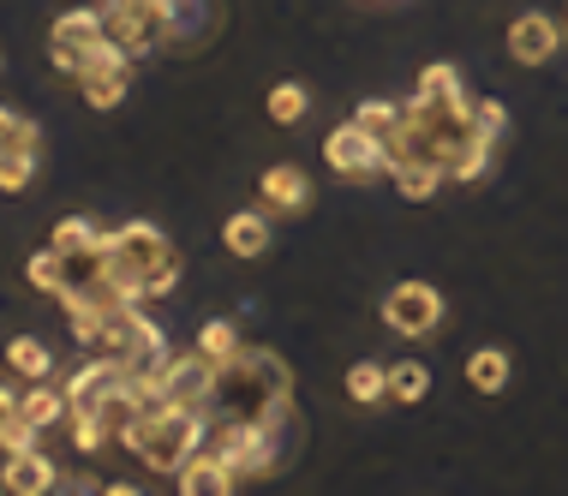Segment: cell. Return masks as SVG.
<instances>
[{
  "instance_id": "cell-35",
  "label": "cell",
  "mask_w": 568,
  "mask_h": 496,
  "mask_svg": "<svg viewBox=\"0 0 568 496\" xmlns=\"http://www.w3.org/2000/svg\"><path fill=\"white\" fill-rule=\"evenodd\" d=\"M12 413H19V395H12V389H7V383H0V425H7V418H12Z\"/></svg>"
},
{
  "instance_id": "cell-27",
  "label": "cell",
  "mask_w": 568,
  "mask_h": 496,
  "mask_svg": "<svg viewBox=\"0 0 568 496\" xmlns=\"http://www.w3.org/2000/svg\"><path fill=\"white\" fill-rule=\"evenodd\" d=\"M97 240H102V227L90 222V215H67V222H60L54 234H49V245H54V252H67V257L90 252V245H97Z\"/></svg>"
},
{
  "instance_id": "cell-8",
  "label": "cell",
  "mask_w": 568,
  "mask_h": 496,
  "mask_svg": "<svg viewBox=\"0 0 568 496\" xmlns=\"http://www.w3.org/2000/svg\"><path fill=\"white\" fill-rule=\"evenodd\" d=\"M102 30H109V42H120V49H126L132 60L150 54L156 42H168V30L150 19L138 0H102Z\"/></svg>"
},
{
  "instance_id": "cell-25",
  "label": "cell",
  "mask_w": 568,
  "mask_h": 496,
  "mask_svg": "<svg viewBox=\"0 0 568 496\" xmlns=\"http://www.w3.org/2000/svg\"><path fill=\"white\" fill-rule=\"evenodd\" d=\"M264 108H270L275 126H300V120L312 114V90H305V84H275Z\"/></svg>"
},
{
  "instance_id": "cell-22",
  "label": "cell",
  "mask_w": 568,
  "mask_h": 496,
  "mask_svg": "<svg viewBox=\"0 0 568 496\" xmlns=\"http://www.w3.org/2000/svg\"><path fill=\"white\" fill-rule=\"evenodd\" d=\"M347 401H353V407H377V401H389V371L372 365V360H359L347 371Z\"/></svg>"
},
{
  "instance_id": "cell-26",
  "label": "cell",
  "mask_w": 568,
  "mask_h": 496,
  "mask_svg": "<svg viewBox=\"0 0 568 496\" xmlns=\"http://www.w3.org/2000/svg\"><path fill=\"white\" fill-rule=\"evenodd\" d=\"M432 395V371H425L419 360L407 365H389V401H402V407H413V401Z\"/></svg>"
},
{
  "instance_id": "cell-7",
  "label": "cell",
  "mask_w": 568,
  "mask_h": 496,
  "mask_svg": "<svg viewBox=\"0 0 568 496\" xmlns=\"http://www.w3.org/2000/svg\"><path fill=\"white\" fill-rule=\"evenodd\" d=\"M383 323H389L395 335H407V341L432 335L443 323V293L425 287V282H395L389 293H383Z\"/></svg>"
},
{
  "instance_id": "cell-21",
  "label": "cell",
  "mask_w": 568,
  "mask_h": 496,
  "mask_svg": "<svg viewBox=\"0 0 568 496\" xmlns=\"http://www.w3.org/2000/svg\"><path fill=\"white\" fill-rule=\"evenodd\" d=\"M19 413H24L37 431H49L54 418H67L72 407H67V389H49V377H42L37 389H24V395H19Z\"/></svg>"
},
{
  "instance_id": "cell-29",
  "label": "cell",
  "mask_w": 568,
  "mask_h": 496,
  "mask_svg": "<svg viewBox=\"0 0 568 496\" xmlns=\"http://www.w3.org/2000/svg\"><path fill=\"white\" fill-rule=\"evenodd\" d=\"M37 162H42V150H12V156H0V192L19 198L24 185L37 180Z\"/></svg>"
},
{
  "instance_id": "cell-36",
  "label": "cell",
  "mask_w": 568,
  "mask_h": 496,
  "mask_svg": "<svg viewBox=\"0 0 568 496\" xmlns=\"http://www.w3.org/2000/svg\"><path fill=\"white\" fill-rule=\"evenodd\" d=\"M0 490H7V478H0Z\"/></svg>"
},
{
  "instance_id": "cell-10",
  "label": "cell",
  "mask_w": 568,
  "mask_h": 496,
  "mask_svg": "<svg viewBox=\"0 0 568 496\" xmlns=\"http://www.w3.org/2000/svg\"><path fill=\"white\" fill-rule=\"evenodd\" d=\"M413 102L425 108V114H460V108H473L467 84H460V72L449 60H437V67L419 72V90H413Z\"/></svg>"
},
{
  "instance_id": "cell-4",
  "label": "cell",
  "mask_w": 568,
  "mask_h": 496,
  "mask_svg": "<svg viewBox=\"0 0 568 496\" xmlns=\"http://www.w3.org/2000/svg\"><path fill=\"white\" fill-rule=\"evenodd\" d=\"M216 389H222V365L210 360V353H180V360H162L156 371V395L168 401V407H197L210 413L216 407Z\"/></svg>"
},
{
  "instance_id": "cell-15",
  "label": "cell",
  "mask_w": 568,
  "mask_h": 496,
  "mask_svg": "<svg viewBox=\"0 0 568 496\" xmlns=\"http://www.w3.org/2000/svg\"><path fill=\"white\" fill-rule=\"evenodd\" d=\"M222 245L234 257H264L270 252V215H257V210H234L222 222Z\"/></svg>"
},
{
  "instance_id": "cell-31",
  "label": "cell",
  "mask_w": 568,
  "mask_h": 496,
  "mask_svg": "<svg viewBox=\"0 0 568 496\" xmlns=\"http://www.w3.org/2000/svg\"><path fill=\"white\" fill-rule=\"evenodd\" d=\"M102 443H109V431H102V418H90V413H72V448H79V455H97Z\"/></svg>"
},
{
  "instance_id": "cell-24",
  "label": "cell",
  "mask_w": 568,
  "mask_h": 496,
  "mask_svg": "<svg viewBox=\"0 0 568 496\" xmlns=\"http://www.w3.org/2000/svg\"><path fill=\"white\" fill-rule=\"evenodd\" d=\"M490 150H497V138H485V132H473V138H467V144H460V150H455V156H449V180H460V185H473V180H479V174H485V168H490Z\"/></svg>"
},
{
  "instance_id": "cell-18",
  "label": "cell",
  "mask_w": 568,
  "mask_h": 496,
  "mask_svg": "<svg viewBox=\"0 0 568 496\" xmlns=\"http://www.w3.org/2000/svg\"><path fill=\"white\" fill-rule=\"evenodd\" d=\"M24 282L37 287V293H54V300H60V293L72 287V257L54 252V245H42V252L24 257Z\"/></svg>"
},
{
  "instance_id": "cell-33",
  "label": "cell",
  "mask_w": 568,
  "mask_h": 496,
  "mask_svg": "<svg viewBox=\"0 0 568 496\" xmlns=\"http://www.w3.org/2000/svg\"><path fill=\"white\" fill-rule=\"evenodd\" d=\"M473 126L485 138H503L509 132V114H503V102H473Z\"/></svg>"
},
{
  "instance_id": "cell-9",
  "label": "cell",
  "mask_w": 568,
  "mask_h": 496,
  "mask_svg": "<svg viewBox=\"0 0 568 496\" xmlns=\"http://www.w3.org/2000/svg\"><path fill=\"white\" fill-rule=\"evenodd\" d=\"M557 49H562V24L550 19V12H520V19L509 24V54L520 60V67H545Z\"/></svg>"
},
{
  "instance_id": "cell-19",
  "label": "cell",
  "mask_w": 568,
  "mask_h": 496,
  "mask_svg": "<svg viewBox=\"0 0 568 496\" xmlns=\"http://www.w3.org/2000/svg\"><path fill=\"white\" fill-rule=\"evenodd\" d=\"M7 365H12V377H24V383H42L54 371V353L42 347L37 335H19V341H7Z\"/></svg>"
},
{
  "instance_id": "cell-17",
  "label": "cell",
  "mask_w": 568,
  "mask_h": 496,
  "mask_svg": "<svg viewBox=\"0 0 568 496\" xmlns=\"http://www.w3.org/2000/svg\"><path fill=\"white\" fill-rule=\"evenodd\" d=\"M509 353L503 347H479V353H467V365H460V377H467V389H479V395H503L509 389Z\"/></svg>"
},
{
  "instance_id": "cell-34",
  "label": "cell",
  "mask_w": 568,
  "mask_h": 496,
  "mask_svg": "<svg viewBox=\"0 0 568 496\" xmlns=\"http://www.w3.org/2000/svg\"><path fill=\"white\" fill-rule=\"evenodd\" d=\"M138 7L150 12V19H156L162 30H174V12H180V0H138Z\"/></svg>"
},
{
  "instance_id": "cell-12",
  "label": "cell",
  "mask_w": 568,
  "mask_h": 496,
  "mask_svg": "<svg viewBox=\"0 0 568 496\" xmlns=\"http://www.w3.org/2000/svg\"><path fill=\"white\" fill-rule=\"evenodd\" d=\"M174 478H180V496H227L234 490V467L222 455H210V448H197Z\"/></svg>"
},
{
  "instance_id": "cell-2",
  "label": "cell",
  "mask_w": 568,
  "mask_h": 496,
  "mask_svg": "<svg viewBox=\"0 0 568 496\" xmlns=\"http://www.w3.org/2000/svg\"><path fill=\"white\" fill-rule=\"evenodd\" d=\"M204 431H210V413H197V407H168V401H162V407L126 437V448L144 460L150 473H180V467L197 455V448H204Z\"/></svg>"
},
{
  "instance_id": "cell-1",
  "label": "cell",
  "mask_w": 568,
  "mask_h": 496,
  "mask_svg": "<svg viewBox=\"0 0 568 496\" xmlns=\"http://www.w3.org/2000/svg\"><path fill=\"white\" fill-rule=\"evenodd\" d=\"M174 245H168V234L156 222H126L114 227V234L97 240V282L120 293V300H144V275L150 263H162Z\"/></svg>"
},
{
  "instance_id": "cell-11",
  "label": "cell",
  "mask_w": 568,
  "mask_h": 496,
  "mask_svg": "<svg viewBox=\"0 0 568 496\" xmlns=\"http://www.w3.org/2000/svg\"><path fill=\"white\" fill-rule=\"evenodd\" d=\"M7 490H19V496H42V490H54L60 485V467L42 448H19V455H7Z\"/></svg>"
},
{
  "instance_id": "cell-13",
  "label": "cell",
  "mask_w": 568,
  "mask_h": 496,
  "mask_svg": "<svg viewBox=\"0 0 568 496\" xmlns=\"http://www.w3.org/2000/svg\"><path fill=\"white\" fill-rule=\"evenodd\" d=\"M257 198H264L270 210H282V215H300L305 204H312V180L300 174V168H264V180H257Z\"/></svg>"
},
{
  "instance_id": "cell-30",
  "label": "cell",
  "mask_w": 568,
  "mask_h": 496,
  "mask_svg": "<svg viewBox=\"0 0 568 496\" xmlns=\"http://www.w3.org/2000/svg\"><path fill=\"white\" fill-rule=\"evenodd\" d=\"M174 287H180V252H168L162 263H150V275H144V300H174Z\"/></svg>"
},
{
  "instance_id": "cell-16",
  "label": "cell",
  "mask_w": 568,
  "mask_h": 496,
  "mask_svg": "<svg viewBox=\"0 0 568 496\" xmlns=\"http://www.w3.org/2000/svg\"><path fill=\"white\" fill-rule=\"evenodd\" d=\"M389 180H395V192H402V198L425 204V198H437V192H443L449 168H443V162H425V156H413V162H395V168H389Z\"/></svg>"
},
{
  "instance_id": "cell-20",
  "label": "cell",
  "mask_w": 568,
  "mask_h": 496,
  "mask_svg": "<svg viewBox=\"0 0 568 496\" xmlns=\"http://www.w3.org/2000/svg\"><path fill=\"white\" fill-rule=\"evenodd\" d=\"M353 120H359L372 138H395L407 126V102H389V97H372V102H353Z\"/></svg>"
},
{
  "instance_id": "cell-32",
  "label": "cell",
  "mask_w": 568,
  "mask_h": 496,
  "mask_svg": "<svg viewBox=\"0 0 568 496\" xmlns=\"http://www.w3.org/2000/svg\"><path fill=\"white\" fill-rule=\"evenodd\" d=\"M37 437H42V431L30 425L24 413H12L7 425H0V448H7V455H19V448H37Z\"/></svg>"
},
{
  "instance_id": "cell-28",
  "label": "cell",
  "mask_w": 568,
  "mask_h": 496,
  "mask_svg": "<svg viewBox=\"0 0 568 496\" xmlns=\"http://www.w3.org/2000/svg\"><path fill=\"white\" fill-rule=\"evenodd\" d=\"M12 150H42V132L19 108H0V156H12Z\"/></svg>"
},
{
  "instance_id": "cell-6",
  "label": "cell",
  "mask_w": 568,
  "mask_h": 496,
  "mask_svg": "<svg viewBox=\"0 0 568 496\" xmlns=\"http://www.w3.org/2000/svg\"><path fill=\"white\" fill-rule=\"evenodd\" d=\"M324 162L342 180H377V174H389V150H383V138H372L359 120H347V126H335L324 138Z\"/></svg>"
},
{
  "instance_id": "cell-14",
  "label": "cell",
  "mask_w": 568,
  "mask_h": 496,
  "mask_svg": "<svg viewBox=\"0 0 568 496\" xmlns=\"http://www.w3.org/2000/svg\"><path fill=\"white\" fill-rule=\"evenodd\" d=\"M102 37H109L102 30V7H72L49 24V49H97Z\"/></svg>"
},
{
  "instance_id": "cell-23",
  "label": "cell",
  "mask_w": 568,
  "mask_h": 496,
  "mask_svg": "<svg viewBox=\"0 0 568 496\" xmlns=\"http://www.w3.org/2000/svg\"><path fill=\"white\" fill-rule=\"evenodd\" d=\"M197 353H210L216 365H234L240 353H245V341H240V330L227 317H210L204 330H197Z\"/></svg>"
},
{
  "instance_id": "cell-5",
  "label": "cell",
  "mask_w": 568,
  "mask_h": 496,
  "mask_svg": "<svg viewBox=\"0 0 568 496\" xmlns=\"http://www.w3.org/2000/svg\"><path fill=\"white\" fill-rule=\"evenodd\" d=\"M132 90V54L120 42L102 37L97 49H84V72H79V97L90 108H120Z\"/></svg>"
},
{
  "instance_id": "cell-3",
  "label": "cell",
  "mask_w": 568,
  "mask_h": 496,
  "mask_svg": "<svg viewBox=\"0 0 568 496\" xmlns=\"http://www.w3.org/2000/svg\"><path fill=\"white\" fill-rule=\"evenodd\" d=\"M287 395H294V377H287V365L275 360V353H264V347H245L234 365H222L216 407L227 401V413H245V418H257V413L282 407Z\"/></svg>"
}]
</instances>
